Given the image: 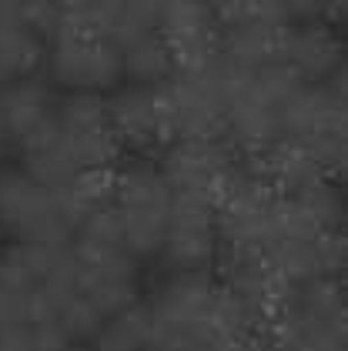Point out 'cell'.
Segmentation results:
<instances>
[{"instance_id":"cell-12","label":"cell","mask_w":348,"mask_h":351,"mask_svg":"<svg viewBox=\"0 0 348 351\" xmlns=\"http://www.w3.org/2000/svg\"><path fill=\"white\" fill-rule=\"evenodd\" d=\"M161 258L171 271H211L221 258L214 204L201 197H174L161 244Z\"/></svg>"},{"instance_id":"cell-19","label":"cell","mask_w":348,"mask_h":351,"mask_svg":"<svg viewBox=\"0 0 348 351\" xmlns=\"http://www.w3.org/2000/svg\"><path fill=\"white\" fill-rule=\"evenodd\" d=\"M114 194V167H91V171H78L64 188H57V197L64 204V211L71 217L74 231L80 228L84 217L101 211L111 204Z\"/></svg>"},{"instance_id":"cell-24","label":"cell","mask_w":348,"mask_h":351,"mask_svg":"<svg viewBox=\"0 0 348 351\" xmlns=\"http://www.w3.org/2000/svg\"><path fill=\"white\" fill-rule=\"evenodd\" d=\"M27 328H30L34 351H67V348H74L71 335L64 331V324L57 322V318H37V322H30Z\"/></svg>"},{"instance_id":"cell-4","label":"cell","mask_w":348,"mask_h":351,"mask_svg":"<svg viewBox=\"0 0 348 351\" xmlns=\"http://www.w3.org/2000/svg\"><path fill=\"white\" fill-rule=\"evenodd\" d=\"M0 228L17 244H71L74 224L54 188L37 184L27 171L0 174Z\"/></svg>"},{"instance_id":"cell-9","label":"cell","mask_w":348,"mask_h":351,"mask_svg":"<svg viewBox=\"0 0 348 351\" xmlns=\"http://www.w3.org/2000/svg\"><path fill=\"white\" fill-rule=\"evenodd\" d=\"M104 108L121 151H131L137 158H154L171 144L161 87L117 84L114 90H107Z\"/></svg>"},{"instance_id":"cell-18","label":"cell","mask_w":348,"mask_h":351,"mask_svg":"<svg viewBox=\"0 0 348 351\" xmlns=\"http://www.w3.org/2000/svg\"><path fill=\"white\" fill-rule=\"evenodd\" d=\"M121 51V74L128 84H141V87H164V84L174 77L178 64L171 51L164 47L161 34H148V37H137L131 44L117 47Z\"/></svg>"},{"instance_id":"cell-13","label":"cell","mask_w":348,"mask_h":351,"mask_svg":"<svg viewBox=\"0 0 348 351\" xmlns=\"http://www.w3.org/2000/svg\"><path fill=\"white\" fill-rule=\"evenodd\" d=\"M158 34L174 57L178 71L208 67L218 60L221 21L205 0H164Z\"/></svg>"},{"instance_id":"cell-1","label":"cell","mask_w":348,"mask_h":351,"mask_svg":"<svg viewBox=\"0 0 348 351\" xmlns=\"http://www.w3.org/2000/svg\"><path fill=\"white\" fill-rule=\"evenodd\" d=\"M221 81H224L221 141L231 147V154L255 161L271 144L281 141V104L292 97V90L301 81L278 60L262 71H235L221 64Z\"/></svg>"},{"instance_id":"cell-10","label":"cell","mask_w":348,"mask_h":351,"mask_svg":"<svg viewBox=\"0 0 348 351\" xmlns=\"http://www.w3.org/2000/svg\"><path fill=\"white\" fill-rule=\"evenodd\" d=\"M154 164L174 197H201L214 204L238 161L224 141H171Z\"/></svg>"},{"instance_id":"cell-16","label":"cell","mask_w":348,"mask_h":351,"mask_svg":"<svg viewBox=\"0 0 348 351\" xmlns=\"http://www.w3.org/2000/svg\"><path fill=\"white\" fill-rule=\"evenodd\" d=\"M244 164H251V167L258 171V178H262L271 191H278V194H298V191H305V188H312V184H318V181H325V178H332V174L325 171V164H321L305 144L288 141V137H281L278 144H271L262 158L244 161ZM332 181H338V178H332Z\"/></svg>"},{"instance_id":"cell-26","label":"cell","mask_w":348,"mask_h":351,"mask_svg":"<svg viewBox=\"0 0 348 351\" xmlns=\"http://www.w3.org/2000/svg\"><path fill=\"white\" fill-rule=\"evenodd\" d=\"M228 351H278V348H275L265 335L258 331V335H248V338H241L238 345H231Z\"/></svg>"},{"instance_id":"cell-28","label":"cell","mask_w":348,"mask_h":351,"mask_svg":"<svg viewBox=\"0 0 348 351\" xmlns=\"http://www.w3.org/2000/svg\"><path fill=\"white\" fill-rule=\"evenodd\" d=\"M10 7H17V0H0V10H10Z\"/></svg>"},{"instance_id":"cell-11","label":"cell","mask_w":348,"mask_h":351,"mask_svg":"<svg viewBox=\"0 0 348 351\" xmlns=\"http://www.w3.org/2000/svg\"><path fill=\"white\" fill-rule=\"evenodd\" d=\"M218 291H221V281L211 271H171V278L148 301L154 328L185 335L201 345Z\"/></svg>"},{"instance_id":"cell-23","label":"cell","mask_w":348,"mask_h":351,"mask_svg":"<svg viewBox=\"0 0 348 351\" xmlns=\"http://www.w3.org/2000/svg\"><path fill=\"white\" fill-rule=\"evenodd\" d=\"M17 14H21L44 40H51L54 34H60V30H71L67 0H17Z\"/></svg>"},{"instance_id":"cell-7","label":"cell","mask_w":348,"mask_h":351,"mask_svg":"<svg viewBox=\"0 0 348 351\" xmlns=\"http://www.w3.org/2000/svg\"><path fill=\"white\" fill-rule=\"evenodd\" d=\"M54 128H57L64 147L71 151V158L78 161L80 171L117 167L121 154H124L114 131H111V121H107L104 94L71 90V94L57 97V121H54Z\"/></svg>"},{"instance_id":"cell-5","label":"cell","mask_w":348,"mask_h":351,"mask_svg":"<svg viewBox=\"0 0 348 351\" xmlns=\"http://www.w3.org/2000/svg\"><path fill=\"white\" fill-rule=\"evenodd\" d=\"M171 141H221L224 134V81L221 64L174 71L161 87Z\"/></svg>"},{"instance_id":"cell-27","label":"cell","mask_w":348,"mask_h":351,"mask_svg":"<svg viewBox=\"0 0 348 351\" xmlns=\"http://www.w3.org/2000/svg\"><path fill=\"white\" fill-rule=\"evenodd\" d=\"M205 3L218 14V21H228V17H235V14H238L248 0H205Z\"/></svg>"},{"instance_id":"cell-22","label":"cell","mask_w":348,"mask_h":351,"mask_svg":"<svg viewBox=\"0 0 348 351\" xmlns=\"http://www.w3.org/2000/svg\"><path fill=\"white\" fill-rule=\"evenodd\" d=\"M121 7H124V0H67L71 30H91V34L107 37V30L114 27Z\"/></svg>"},{"instance_id":"cell-29","label":"cell","mask_w":348,"mask_h":351,"mask_svg":"<svg viewBox=\"0 0 348 351\" xmlns=\"http://www.w3.org/2000/svg\"><path fill=\"white\" fill-rule=\"evenodd\" d=\"M67 351H94V348H87V345H74V348H67Z\"/></svg>"},{"instance_id":"cell-6","label":"cell","mask_w":348,"mask_h":351,"mask_svg":"<svg viewBox=\"0 0 348 351\" xmlns=\"http://www.w3.org/2000/svg\"><path fill=\"white\" fill-rule=\"evenodd\" d=\"M44 67L57 87L104 94L124 84L121 74V51L91 30H60L44 47Z\"/></svg>"},{"instance_id":"cell-8","label":"cell","mask_w":348,"mask_h":351,"mask_svg":"<svg viewBox=\"0 0 348 351\" xmlns=\"http://www.w3.org/2000/svg\"><path fill=\"white\" fill-rule=\"evenodd\" d=\"M78 265V288L104 318L131 308L137 301V258L124 244H87L71 241Z\"/></svg>"},{"instance_id":"cell-3","label":"cell","mask_w":348,"mask_h":351,"mask_svg":"<svg viewBox=\"0 0 348 351\" xmlns=\"http://www.w3.org/2000/svg\"><path fill=\"white\" fill-rule=\"evenodd\" d=\"M281 137L305 144L332 178L345 164V77L298 84L281 104Z\"/></svg>"},{"instance_id":"cell-21","label":"cell","mask_w":348,"mask_h":351,"mask_svg":"<svg viewBox=\"0 0 348 351\" xmlns=\"http://www.w3.org/2000/svg\"><path fill=\"white\" fill-rule=\"evenodd\" d=\"M161 10H164V0H124L114 27L107 30V40L114 47H124V44H131L137 37L158 34Z\"/></svg>"},{"instance_id":"cell-20","label":"cell","mask_w":348,"mask_h":351,"mask_svg":"<svg viewBox=\"0 0 348 351\" xmlns=\"http://www.w3.org/2000/svg\"><path fill=\"white\" fill-rule=\"evenodd\" d=\"M154 338V318L148 304L134 301L131 308L104 318L101 331L94 335V351H148Z\"/></svg>"},{"instance_id":"cell-30","label":"cell","mask_w":348,"mask_h":351,"mask_svg":"<svg viewBox=\"0 0 348 351\" xmlns=\"http://www.w3.org/2000/svg\"><path fill=\"white\" fill-rule=\"evenodd\" d=\"M3 137L7 134H3V121H0V147H3Z\"/></svg>"},{"instance_id":"cell-25","label":"cell","mask_w":348,"mask_h":351,"mask_svg":"<svg viewBox=\"0 0 348 351\" xmlns=\"http://www.w3.org/2000/svg\"><path fill=\"white\" fill-rule=\"evenodd\" d=\"M0 351H34L30 328L27 324H7V328H0Z\"/></svg>"},{"instance_id":"cell-14","label":"cell","mask_w":348,"mask_h":351,"mask_svg":"<svg viewBox=\"0 0 348 351\" xmlns=\"http://www.w3.org/2000/svg\"><path fill=\"white\" fill-rule=\"evenodd\" d=\"M278 64H285L301 84H328L345 77V47L335 24L294 21L281 30Z\"/></svg>"},{"instance_id":"cell-2","label":"cell","mask_w":348,"mask_h":351,"mask_svg":"<svg viewBox=\"0 0 348 351\" xmlns=\"http://www.w3.org/2000/svg\"><path fill=\"white\" fill-rule=\"evenodd\" d=\"M171 201H174V194L151 158H134V161L114 167L111 208H114L117 228H121V241L131 258L137 261L161 258Z\"/></svg>"},{"instance_id":"cell-17","label":"cell","mask_w":348,"mask_h":351,"mask_svg":"<svg viewBox=\"0 0 348 351\" xmlns=\"http://www.w3.org/2000/svg\"><path fill=\"white\" fill-rule=\"evenodd\" d=\"M47 40L17 14V7L0 10V84L34 77L44 67Z\"/></svg>"},{"instance_id":"cell-15","label":"cell","mask_w":348,"mask_h":351,"mask_svg":"<svg viewBox=\"0 0 348 351\" xmlns=\"http://www.w3.org/2000/svg\"><path fill=\"white\" fill-rule=\"evenodd\" d=\"M0 121H3V134L27 147L54 128L57 94L51 90V84L37 77L7 84V90L0 94Z\"/></svg>"}]
</instances>
